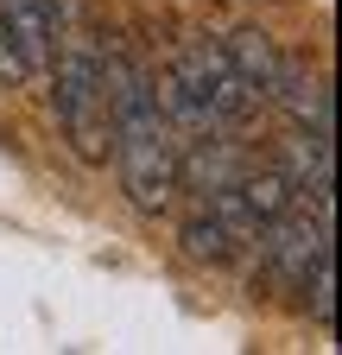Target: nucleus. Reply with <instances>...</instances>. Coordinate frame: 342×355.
Here are the masks:
<instances>
[{
	"mask_svg": "<svg viewBox=\"0 0 342 355\" xmlns=\"http://www.w3.org/2000/svg\"><path fill=\"white\" fill-rule=\"evenodd\" d=\"M108 76V114H114V165H120V191L140 216H165L178 203V133L159 114L152 83L127 64L102 58Z\"/></svg>",
	"mask_w": 342,
	"mask_h": 355,
	"instance_id": "1",
	"label": "nucleus"
},
{
	"mask_svg": "<svg viewBox=\"0 0 342 355\" xmlns=\"http://www.w3.org/2000/svg\"><path fill=\"white\" fill-rule=\"evenodd\" d=\"M51 102L57 121L70 133V146L82 165H108L114 153V114H108V76H102V51L89 38H64V51H51Z\"/></svg>",
	"mask_w": 342,
	"mask_h": 355,
	"instance_id": "2",
	"label": "nucleus"
},
{
	"mask_svg": "<svg viewBox=\"0 0 342 355\" xmlns=\"http://www.w3.org/2000/svg\"><path fill=\"white\" fill-rule=\"evenodd\" d=\"M178 70L184 83H190V96L209 108V121L216 127H247L253 114H260V96H253V89L241 83V70L228 64V51L222 44H209V38H190L184 51H178Z\"/></svg>",
	"mask_w": 342,
	"mask_h": 355,
	"instance_id": "3",
	"label": "nucleus"
},
{
	"mask_svg": "<svg viewBox=\"0 0 342 355\" xmlns=\"http://www.w3.org/2000/svg\"><path fill=\"white\" fill-rule=\"evenodd\" d=\"M260 254H267V266L279 279H291V286H305V273L330 254V216H311V209H279V216H267L260 229Z\"/></svg>",
	"mask_w": 342,
	"mask_h": 355,
	"instance_id": "4",
	"label": "nucleus"
},
{
	"mask_svg": "<svg viewBox=\"0 0 342 355\" xmlns=\"http://www.w3.org/2000/svg\"><path fill=\"white\" fill-rule=\"evenodd\" d=\"M241 171H247V153H241V146H228V140H216V133L178 140V191H197V197H209V191L235 184Z\"/></svg>",
	"mask_w": 342,
	"mask_h": 355,
	"instance_id": "5",
	"label": "nucleus"
},
{
	"mask_svg": "<svg viewBox=\"0 0 342 355\" xmlns=\"http://www.w3.org/2000/svg\"><path fill=\"white\" fill-rule=\"evenodd\" d=\"M222 51H228V64L241 70V83L260 96V108L279 96V83H285V70H291V58L279 51V44L260 32V26H241V32H228L222 38Z\"/></svg>",
	"mask_w": 342,
	"mask_h": 355,
	"instance_id": "6",
	"label": "nucleus"
},
{
	"mask_svg": "<svg viewBox=\"0 0 342 355\" xmlns=\"http://www.w3.org/2000/svg\"><path fill=\"white\" fill-rule=\"evenodd\" d=\"M178 241H184V254L190 260H203V266H228L247 241L228 229V222H216V216H209V209H197V216H184L178 222Z\"/></svg>",
	"mask_w": 342,
	"mask_h": 355,
	"instance_id": "7",
	"label": "nucleus"
},
{
	"mask_svg": "<svg viewBox=\"0 0 342 355\" xmlns=\"http://www.w3.org/2000/svg\"><path fill=\"white\" fill-rule=\"evenodd\" d=\"M235 191H241V203L253 209V222H267V216H279V209H291V203H298L285 165H253V159H247V171L235 178Z\"/></svg>",
	"mask_w": 342,
	"mask_h": 355,
	"instance_id": "8",
	"label": "nucleus"
},
{
	"mask_svg": "<svg viewBox=\"0 0 342 355\" xmlns=\"http://www.w3.org/2000/svg\"><path fill=\"white\" fill-rule=\"evenodd\" d=\"M305 292H311V318L330 330V324H336V266H330V254L305 273Z\"/></svg>",
	"mask_w": 342,
	"mask_h": 355,
	"instance_id": "9",
	"label": "nucleus"
},
{
	"mask_svg": "<svg viewBox=\"0 0 342 355\" xmlns=\"http://www.w3.org/2000/svg\"><path fill=\"white\" fill-rule=\"evenodd\" d=\"M0 83L7 89H19V83H32V64H26V51L13 44V32H7V19H0Z\"/></svg>",
	"mask_w": 342,
	"mask_h": 355,
	"instance_id": "10",
	"label": "nucleus"
}]
</instances>
